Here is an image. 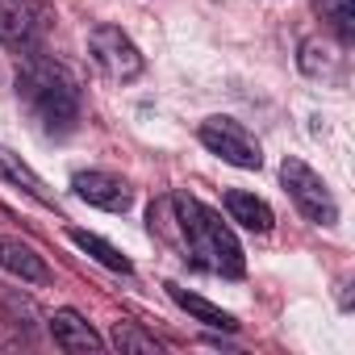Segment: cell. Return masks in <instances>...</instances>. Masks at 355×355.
Masks as SVG:
<instances>
[{
  "label": "cell",
  "mask_w": 355,
  "mask_h": 355,
  "mask_svg": "<svg viewBox=\"0 0 355 355\" xmlns=\"http://www.w3.org/2000/svg\"><path fill=\"white\" fill-rule=\"evenodd\" d=\"M17 96L26 101V109L34 113V121L46 134H71L80 121V88L71 80L67 67H59L55 59H46L42 51L26 55V67L17 71Z\"/></svg>",
  "instance_id": "1"
},
{
  "label": "cell",
  "mask_w": 355,
  "mask_h": 355,
  "mask_svg": "<svg viewBox=\"0 0 355 355\" xmlns=\"http://www.w3.org/2000/svg\"><path fill=\"white\" fill-rule=\"evenodd\" d=\"M171 209H175V230L184 239V251L193 255L197 268L218 272V276H243L247 272V255H243L234 230L209 205L180 193V197H171Z\"/></svg>",
  "instance_id": "2"
},
{
  "label": "cell",
  "mask_w": 355,
  "mask_h": 355,
  "mask_svg": "<svg viewBox=\"0 0 355 355\" xmlns=\"http://www.w3.org/2000/svg\"><path fill=\"white\" fill-rule=\"evenodd\" d=\"M280 184H284V193L293 197V205L313 222V226H334L338 222V201L330 197V189H326V180L305 163V159H284L280 163Z\"/></svg>",
  "instance_id": "3"
},
{
  "label": "cell",
  "mask_w": 355,
  "mask_h": 355,
  "mask_svg": "<svg viewBox=\"0 0 355 355\" xmlns=\"http://www.w3.org/2000/svg\"><path fill=\"white\" fill-rule=\"evenodd\" d=\"M51 26H55V13L42 0H0V46H9L17 55H34L42 51Z\"/></svg>",
  "instance_id": "4"
},
{
  "label": "cell",
  "mask_w": 355,
  "mask_h": 355,
  "mask_svg": "<svg viewBox=\"0 0 355 355\" xmlns=\"http://www.w3.org/2000/svg\"><path fill=\"white\" fill-rule=\"evenodd\" d=\"M197 138H201L222 163H230V167H243V171H259V167H263V150H259L255 134H251L243 121H234V117H209V121H201Z\"/></svg>",
  "instance_id": "5"
},
{
  "label": "cell",
  "mask_w": 355,
  "mask_h": 355,
  "mask_svg": "<svg viewBox=\"0 0 355 355\" xmlns=\"http://www.w3.org/2000/svg\"><path fill=\"white\" fill-rule=\"evenodd\" d=\"M88 55H92V63L101 67V76H109V80H117V84L138 80L142 67H146V59H142V51L134 46V38L121 34L117 26H96V30L88 34Z\"/></svg>",
  "instance_id": "6"
},
{
  "label": "cell",
  "mask_w": 355,
  "mask_h": 355,
  "mask_svg": "<svg viewBox=\"0 0 355 355\" xmlns=\"http://www.w3.org/2000/svg\"><path fill=\"white\" fill-rule=\"evenodd\" d=\"M71 193H76L80 201L105 209V214H125V209L134 205L130 184L121 180V175H113V171H76V175H71Z\"/></svg>",
  "instance_id": "7"
},
{
  "label": "cell",
  "mask_w": 355,
  "mask_h": 355,
  "mask_svg": "<svg viewBox=\"0 0 355 355\" xmlns=\"http://www.w3.org/2000/svg\"><path fill=\"white\" fill-rule=\"evenodd\" d=\"M0 272H9V276H17L26 284H46L51 280L46 259L21 239H0Z\"/></svg>",
  "instance_id": "8"
},
{
  "label": "cell",
  "mask_w": 355,
  "mask_h": 355,
  "mask_svg": "<svg viewBox=\"0 0 355 355\" xmlns=\"http://www.w3.org/2000/svg\"><path fill=\"white\" fill-rule=\"evenodd\" d=\"M51 338L63 347V351H71V355H80V351H105V338L92 330V322H84L76 309H55V318H51Z\"/></svg>",
  "instance_id": "9"
},
{
  "label": "cell",
  "mask_w": 355,
  "mask_h": 355,
  "mask_svg": "<svg viewBox=\"0 0 355 355\" xmlns=\"http://www.w3.org/2000/svg\"><path fill=\"white\" fill-rule=\"evenodd\" d=\"M226 214H230V222H239V226H247V230H255V234H268V230L276 226L268 201H259L255 193H243V189H230V193H226Z\"/></svg>",
  "instance_id": "10"
},
{
  "label": "cell",
  "mask_w": 355,
  "mask_h": 355,
  "mask_svg": "<svg viewBox=\"0 0 355 355\" xmlns=\"http://www.w3.org/2000/svg\"><path fill=\"white\" fill-rule=\"evenodd\" d=\"M167 297L180 305V309H189L201 326H209V330H239V322L226 313V309H218L214 301H205V297H197V293H189V288H180V284H167Z\"/></svg>",
  "instance_id": "11"
},
{
  "label": "cell",
  "mask_w": 355,
  "mask_h": 355,
  "mask_svg": "<svg viewBox=\"0 0 355 355\" xmlns=\"http://www.w3.org/2000/svg\"><path fill=\"white\" fill-rule=\"evenodd\" d=\"M67 239H71L84 255H92L96 263H105L109 272H121V276H130V272H134V263H130V259H125L113 243H105L101 234H88V230H67Z\"/></svg>",
  "instance_id": "12"
},
{
  "label": "cell",
  "mask_w": 355,
  "mask_h": 355,
  "mask_svg": "<svg viewBox=\"0 0 355 355\" xmlns=\"http://www.w3.org/2000/svg\"><path fill=\"white\" fill-rule=\"evenodd\" d=\"M313 9H318L322 21L338 34L343 46L355 42V0H313Z\"/></svg>",
  "instance_id": "13"
},
{
  "label": "cell",
  "mask_w": 355,
  "mask_h": 355,
  "mask_svg": "<svg viewBox=\"0 0 355 355\" xmlns=\"http://www.w3.org/2000/svg\"><path fill=\"white\" fill-rule=\"evenodd\" d=\"M0 171H5L13 184H21L30 197H38V201H46V205H51V193H46V184L38 180V175H34V171H30V167H26V163H21V159L9 150V146H0Z\"/></svg>",
  "instance_id": "14"
},
{
  "label": "cell",
  "mask_w": 355,
  "mask_h": 355,
  "mask_svg": "<svg viewBox=\"0 0 355 355\" xmlns=\"http://www.w3.org/2000/svg\"><path fill=\"white\" fill-rule=\"evenodd\" d=\"M109 343L117 347V351H138V355H159V343L150 338V334H142L134 322H113V334H109Z\"/></svg>",
  "instance_id": "15"
}]
</instances>
